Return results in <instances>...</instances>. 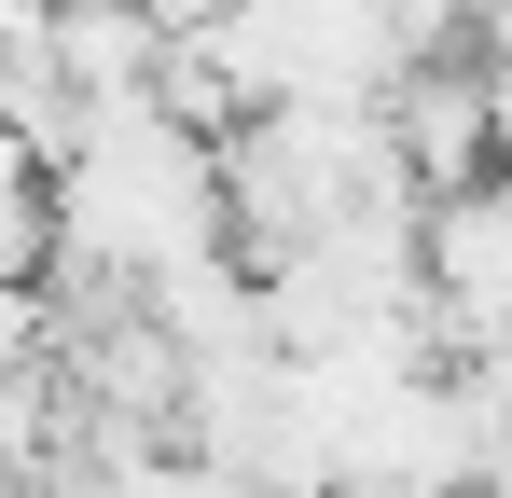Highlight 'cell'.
I'll use <instances>...</instances> for the list:
<instances>
[{
    "label": "cell",
    "mask_w": 512,
    "mask_h": 498,
    "mask_svg": "<svg viewBox=\"0 0 512 498\" xmlns=\"http://www.w3.org/2000/svg\"><path fill=\"white\" fill-rule=\"evenodd\" d=\"M388 139H402V166H416V194H471V180L512 153V139H499V97H485V56L416 70L402 97H388Z\"/></svg>",
    "instance_id": "6da1fadb"
},
{
    "label": "cell",
    "mask_w": 512,
    "mask_h": 498,
    "mask_svg": "<svg viewBox=\"0 0 512 498\" xmlns=\"http://www.w3.org/2000/svg\"><path fill=\"white\" fill-rule=\"evenodd\" d=\"M42 14H56V0H0V42H14V28H42Z\"/></svg>",
    "instance_id": "7a4b0ae2"
},
{
    "label": "cell",
    "mask_w": 512,
    "mask_h": 498,
    "mask_svg": "<svg viewBox=\"0 0 512 498\" xmlns=\"http://www.w3.org/2000/svg\"><path fill=\"white\" fill-rule=\"evenodd\" d=\"M485 498H512V457H499V485H485Z\"/></svg>",
    "instance_id": "3957f363"
}]
</instances>
